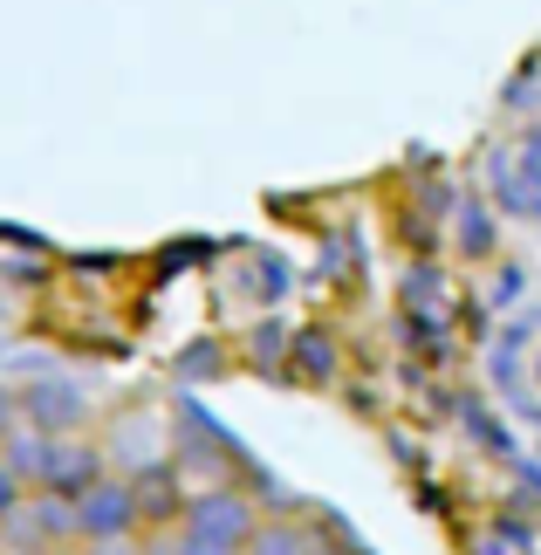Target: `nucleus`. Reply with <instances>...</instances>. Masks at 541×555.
<instances>
[{"label": "nucleus", "instance_id": "obj_1", "mask_svg": "<svg viewBox=\"0 0 541 555\" xmlns=\"http://www.w3.org/2000/svg\"><path fill=\"white\" fill-rule=\"evenodd\" d=\"M268 515L254 507L233 480H212V487H192V507H185V535H206V542H220L233 555H247L254 542V528H261Z\"/></svg>", "mask_w": 541, "mask_h": 555}, {"label": "nucleus", "instance_id": "obj_2", "mask_svg": "<svg viewBox=\"0 0 541 555\" xmlns=\"http://www.w3.org/2000/svg\"><path fill=\"white\" fill-rule=\"evenodd\" d=\"M21 418L41 425V433H55V439H69V433H90L96 404L69 377H35V384H21Z\"/></svg>", "mask_w": 541, "mask_h": 555}, {"label": "nucleus", "instance_id": "obj_13", "mask_svg": "<svg viewBox=\"0 0 541 555\" xmlns=\"http://www.w3.org/2000/svg\"><path fill=\"white\" fill-rule=\"evenodd\" d=\"M14 425H21V391H14V384H0V439H8Z\"/></svg>", "mask_w": 541, "mask_h": 555}, {"label": "nucleus", "instance_id": "obj_5", "mask_svg": "<svg viewBox=\"0 0 541 555\" xmlns=\"http://www.w3.org/2000/svg\"><path fill=\"white\" fill-rule=\"evenodd\" d=\"M111 480V453L90 439V433H69L55 439V460H49V480L35 487V494H62V501H82L90 487Z\"/></svg>", "mask_w": 541, "mask_h": 555}, {"label": "nucleus", "instance_id": "obj_17", "mask_svg": "<svg viewBox=\"0 0 541 555\" xmlns=\"http://www.w3.org/2000/svg\"><path fill=\"white\" fill-rule=\"evenodd\" d=\"M35 555H76V548H35Z\"/></svg>", "mask_w": 541, "mask_h": 555}, {"label": "nucleus", "instance_id": "obj_15", "mask_svg": "<svg viewBox=\"0 0 541 555\" xmlns=\"http://www.w3.org/2000/svg\"><path fill=\"white\" fill-rule=\"evenodd\" d=\"M179 555H233V548H220V542H206V535H185V528H179Z\"/></svg>", "mask_w": 541, "mask_h": 555}, {"label": "nucleus", "instance_id": "obj_14", "mask_svg": "<svg viewBox=\"0 0 541 555\" xmlns=\"http://www.w3.org/2000/svg\"><path fill=\"white\" fill-rule=\"evenodd\" d=\"M138 555H179V528H165V535H138Z\"/></svg>", "mask_w": 541, "mask_h": 555}, {"label": "nucleus", "instance_id": "obj_16", "mask_svg": "<svg viewBox=\"0 0 541 555\" xmlns=\"http://www.w3.org/2000/svg\"><path fill=\"white\" fill-rule=\"evenodd\" d=\"M76 555H138V542H82Z\"/></svg>", "mask_w": 541, "mask_h": 555}, {"label": "nucleus", "instance_id": "obj_8", "mask_svg": "<svg viewBox=\"0 0 541 555\" xmlns=\"http://www.w3.org/2000/svg\"><path fill=\"white\" fill-rule=\"evenodd\" d=\"M247 555H322V542H315V521H309V515H281V521H261V528H254V542H247Z\"/></svg>", "mask_w": 541, "mask_h": 555}, {"label": "nucleus", "instance_id": "obj_9", "mask_svg": "<svg viewBox=\"0 0 541 555\" xmlns=\"http://www.w3.org/2000/svg\"><path fill=\"white\" fill-rule=\"evenodd\" d=\"M452 247H460L466 261H487V254L501 247V233H493V220H487V206H480V199H466V206H460V220H452Z\"/></svg>", "mask_w": 541, "mask_h": 555}, {"label": "nucleus", "instance_id": "obj_4", "mask_svg": "<svg viewBox=\"0 0 541 555\" xmlns=\"http://www.w3.org/2000/svg\"><path fill=\"white\" fill-rule=\"evenodd\" d=\"M131 494H138V521L144 535H165V528H185V507H192V480L179 474L171 460L144 466V474H131Z\"/></svg>", "mask_w": 541, "mask_h": 555}, {"label": "nucleus", "instance_id": "obj_7", "mask_svg": "<svg viewBox=\"0 0 541 555\" xmlns=\"http://www.w3.org/2000/svg\"><path fill=\"white\" fill-rule=\"evenodd\" d=\"M0 460H8V474H14V480H21V487L35 494V487L49 480V460H55V433H41V425H28V418H21L14 433L0 439Z\"/></svg>", "mask_w": 541, "mask_h": 555}, {"label": "nucleus", "instance_id": "obj_11", "mask_svg": "<svg viewBox=\"0 0 541 555\" xmlns=\"http://www.w3.org/2000/svg\"><path fill=\"white\" fill-rule=\"evenodd\" d=\"M288 357H295V371H301V377H315V384H330V377H336V350H330V336H322V330H301Z\"/></svg>", "mask_w": 541, "mask_h": 555}, {"label": "nucleus", "instance_id": "obj_3", "mask_svg": "<svg viewBox=\"0 0 541 555\" xmlns=\"http://www.w3.org/2000/svg\"><path fill=\"white\" fill-rule=\"evenodd\" d=\"M76 528H82V542H138V535H144V521H138V494H131V480L111 474L103 487H90V494L76 501Z\"/></svg>", "mask_w": 541, "mask_h": 555}, {"label": "nucleus", "instance_id": "obj_6", "mask_svg": "<svg viewBox=\"0 0 541 555\" xmlns=\"http://www.w3.org/2000/svg\"><path fill=\"white\" fill-rule=\"evenodd\" d=\"M103 453H111V474H124V480L144 474V466H158V460H171L158 418H144V412H124V418L111 425V446H103Z\"/></svg>", "mask_w": 541, "mask_h": 555}, {"label": "nucleus", "instance_id": "obj_10", "mask_svg": "<svg viewBox=\"0 0 541 555\" xmlns=\"http://www.w3.org/2000/svg\"><path fill=\"white\" fill-rule=\"evenodd\" d=\"M35 548H49V528H41V507L28 494L8 521H0V555H35Z\"/></svg>", "mask_w": 541, "mask_h": 555}, {"label": "nucleus", "instance_id": "obj_12", "mask_svg": "<svg viewBox=\"0 0 541 555\" xmlns=\"http://www.w3.org/2000/svg\"><path fill=\"white\" fill-rule=\"evenodd\" d=\"M21 501H28V487H21V480L8 474V460H0V521H8V515H14Z\"/></svg>", "mask_w": 541, "mask_h": 555}]
</instances>
